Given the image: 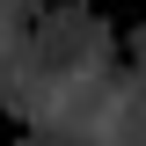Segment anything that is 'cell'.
<instances>
[{
	"label": "cell",
	"instance_id": "6da1fadb",
	"mask_svg": "<svg viewBox=\"0 0 146 146\" xmlns=\"http://www.w3.org/2000/svg\"><path fill=\"white\" fill-rule=\"evenodd\" d=\"M0 139H7V124H0Z\"/></svg>",
	"mask_w": 146,
	"mask_h": 146
}]
</instances>
